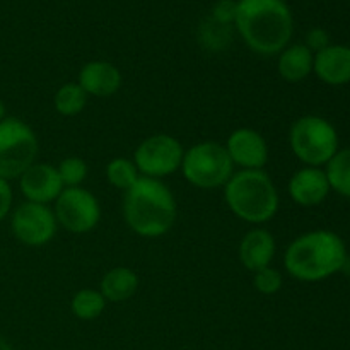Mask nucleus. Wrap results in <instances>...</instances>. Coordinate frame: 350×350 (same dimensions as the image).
Instances as JSON below:
<instances>
[{
  "instance_id": "f257e3e1",
  "label": "nucleus",
  "mask_w": 350,
  "mask_h": 350,
  "mask_svg": "<svg viewBox=\"0 0 350 350\" xmlns=\"http://www.w3.org/2000/svg\"><path fill=\"white\" fill-rule=\"evenodd\" d=\"M234 27L250 50L277 57L291 44L294 19L284 0H238Z\"/></svg>"
},
{
  "instance_id": "f03ea898",
  "label": "nucleus",
  "mask_w": 350,
  "mask_h": 350,
  "mask_svg": "<svg viewBox=\"0 0 350 350\" xmlns=\"http://www.w3.org/2000/svg\"><path fill=\"white\" fill-rule=\"evenodd\" d=\"M123 217L133 234L146 239L161 238L176 224V198L163 180L140 176L125 191Z\"/></svg>"
},
{
  "instance_id": "7ed1b4c3",
  "label": "nucleus",
  "mask_w": 350,
  "mask_h": 350,
  "mask_svg": "<svg viewBox=\"0 0 350 350\" xmlns=\"http://www.w3.org/2000/svg\"><path fill=\"white\" fill-rule=\"evenodd\" d=\"M347 263V248L340 236L314 229L297 236L284 253V269L299 282H320L340 272Z\"/></svg>"
},
{
  "instance_id": "20e7f679",
  "label": "nucleus",
  "mask_w": 350,
  "mask_h": 350,
  "mask_svg": "<svg viewBox=\"0 0 350 350\" xmlns=\"http://www.w3.org/2000/svg\"><path fill=\"white\" fill-rule=\"evenodd\" d=\"M229 211L252 226L272 221L280 207L279 190L265 170L234 171L222 188Z\"/></svg>"
},
{
  "instance_id": "39448f33",
  "label": "nucleus",
  "mask_w": 350,
  "mask_h": 350,
  "mask_svg": "<svg viewBox=\"0 0 350 350\" xmlns=\"http://www.w3.org/2000/svg\"><path fill=\"white\" fill-rule=\"evenodd\" d=\"M338 144L337 129L323 116H301L291 125L289 147L304 166L325 167L340 149Z\"/></svg>"
},
{
  "instance_id": "423d86ee",
  "label": "nucleus",
  "mask_w": 350,
  "mask_h": 350,
  "mask_svg": "<svg viewBox=\"0 0 350 350\" xmlns=\"http://www.w3.org/2000/svg\"><path fill=\"white\" fill-rule=\"evenodd\" d=\"M180 171L191 187L217 190L224 188L229 178L234 174V164L229 159L224 144L204 140L185 149Z\"/></svg>"
},
{
  "instance_id": "0eeeda50",
  "label": "nucleus",
  "mask_w": 350,
  "mask_h": 350,
  "mask_svg": "<svg viewBox=\"0 0 350 350\" xmlns=\"http://www.w3.org/2000/svg\"><path fill=\"white\" fill-rule=\"evenodd\" d=\"M38 154L40 140L31 125L16 116H5L0 122V178L19 180L36 163Z\"/></svg>"
},
{
  "instance_id": "6e6552de",
  "label": "nucleus",
  "mask_w": 350,
  "mask_h": 350,
  "mask_svg": "<svg viewBox=\"0 0 350 350\" xmlns=\"http://www.w3.org/2000/svg\"><path fill=\"white\" fill-rule=\"evenodd\" d=\"M183 156L185 147L176 137L170 133H154L137 146L132 161L140 176L163 180L180 171Z\"/></svg>"
},
{
  "instance_id": "1a4fd4ad",
  "label": "nucleus",
  "mask_w": 350,
  "mask_h": 350,
  "mask_svg": "<svg viewBox=\"0 0 350 350\" xmlns=\"http://www.w3.org/2000/svg\"><path fill=\"white\" fill-rule=\"evenodd\" d=\"M58 228L72 234H88L101 221V204L92 191L84 187L64 188L51 205Z\"/></svg>"
},
{
  "instance_id": "9d476101",
  "label": "nucleus",
  "mask_w": 350,
  "mask_h": 350,
  "mask_svg": "<svg viewBox=\"0 0 350 350\" xmlns=\"http://www.w3.org/2000/svg\"><path fill=\"white\" fill-rule=\"evenodd\" d=\"M10 231L21 245L41 248L57 236L58 222L51 205L24 200L10 212Z\"/></svg>"
},
{
  "instance_id": "9b49d317",
  "label": "nucleus",
  "mask_w": 350,
  "mask_h": 350,
  "mask_svg": "<svg viewBox=\"0 0 350 350\" xmlns=\"http://www.w3.org/2000/svg\"><path fill=\"white\" fill-rule=\"evenodd\" d=\"M234 167L239 170H265L270 159L269 142L255 129L239 126L229 133L224 144Z\"/></svg>"
},
{
  "instance_id": "f8f14e48",
  "label": "nucleus",
  "mask_w": 350,
  "mask_h": 350,
  "mask_svg": "<svg viewBox=\"0 0 350 350\" xmlns=\"http://www.w3.org/2000/svg\"><path fill=\"white\" fill-rule=\"evenodd\" d=\"M19 190L26 202L53 205L64 191V183L58 176L57 166L48 163H34L19 176Z\"/></svg>"
},
{
  "instance_id": "ddd939ff",
  "label": "nucleus",
  "mask_w": 350,
  "mask_h": 350,
  "mask_svg": "<svg viewBox=\"0 0 350 350\" xmlns=\"http://www.w3.org/2000/svg\"><path fill=\"white\" fill-rule=\"evenodd\" d=\"M330 191L332 188L323 167L303 166L294 171L287 183L291 200L299 207H317L323 204Z\"/></svg>"
},
{
  "instance_id": "4468645a",
  "label": "nucleus",
  "mask_w": 350,
  "mask_h": 350,
  "mask_svg": "<svg viewBox=\"0 0 350 350\" xmlns=\"http://www.w3.org/2000/svg\"><path fill=\"white\" fill-rule=\"evenodd\" d=\"M77 84L89 98H111L122 89L123 75L111 62L91 60L79 70Z\"/></svg>"
},
{
  "instance_id": "2eb2a0df",
  "label": "nucleus",
  "mask_w": 350,
  "mask_h": 350,
  "mask_svg": "<svg viewBox=\"0 0 350 350\" xmlns=\"http://www.w3.org/2000/svg\"><path fill=\"white\" fill-rule=\"evenodd\" d=\"M275 238H273V234L269 229L262 228V226H255V228L250 229L243 236L238 246L239 263L252 273L272 265V260L275 258Z\"/></svg>"
},
{
  "instance_id": "dca6fc26",
  "label": "nucleus",
  "mask_w": 350,
  "mask_h": 350,
  "mask_svg": "<svg viewBox=\"0 0 350 350\" xmlns=\"http://www.w3.org/2000/svg\"><path fill=\"white\" fill-rule=\"evenodd\" d=\"M313 74L327 85H345L350 82V46L328 44L314 53Z\"/></svg>"
},
{
  "instance_id": "f3484780",
  "label": "nucleus",
  "mask_w": 350,
  "mask_h": 350,
  "mask_svg": "<svg viewBox=\"0 0 350 350\" xmlns=\"http://www.w3.org/2000/svg\"><path fill=\"white\" fill-rule=\"evenodd\" d=\"M314 53L304 43L287 44L277 55V72L289 84H299L313 74Z\"/></svg>"
},
{
  "instance_id": "a211bd4d",
  "label": "nucleus",
  "mask_w": 350,
  "mask_h": 350,
  "mask_svg": "<svg viewBox=\"0 0 350 350\" xmlns=\"http://www.w3.org/2000/svg\"><path fill=\"white\" fill-rule=\"evenodd\" d=\"M140 286L139 275L130 267H113L105 275L101 277L99 282V293L106 299V303H125L132 299L137 294Z\"/></svg>"
},
{
  "instance_id": "6ab92c4d",
  "label": "nucleus",
  "mask_w": 350,
  "mask_h": 350,
  "mask_svg": "<svg viewBox=\"0 0 350 350\" xmlns=\"http://www.w3.org/2000/svg\"><path fill=\"white\" fill-rule=\"evenodd\" d=\"M89 96L85 94L84 89L75 82H65L55 91L53 94V108L58 115L62 116H77L84 111L88 105Z\"/></svg>"
},
{
  "instance_id": "aec40b11",
  "label": "nucleus",
  "mask_w": 350,
  "mask_h": 350,
  "mask_svg": "<svg viewBox=\"0 0 350 350\" xmlns=\"http://www.w3.org/2000/svg\"><path fill=\"white\" fill-rule=\"evenodd\" d=\"M106 306H108V303L99 293V289H91V287L79 289L70 299L72 314L82 321H91L99 318L105 313Z\"/></svg>"
},
{
  "instance_id": "412c9836",
  "label": "nucleus",
  "mask_w": 350,
  "mask_h": 350,
  "mask_svg": "<svg viewBox=\"0 0 350 350\" xmlns=\"http://www.w3.org/2000/svg\"><path fill=\"white\" fill-rule=\"evenodd\" d=\"M328 183L334 191L350 198V147L338 149V152L323 167Z\"/></svg>"
},
{
  "instance_id": "4be33fe9",
  "label": "nucleus",
  "mask_w": 350,
  "mask_h": 350,
  "mask_svg": "<svg viewBox=\"0 0 350 350\" xmlns=\"http://www.w3.org/2000/svg\"><path fill=\"white\" fill-rule=\"evenodd\" d=\"M106 181L116 190H122L125 193L126 190L133 187L139 181L140 173L137 170L135 163L129 157H113L108 161L105 167Z\"/></svg>"
},
{
  "instance_id": "5701e85b",
  "label": "nucleus",
  "mask_w": 350,
  "mask_h": 350,
  "mask_svg": "<svg viewBox=\"0 0 350 350\" xmlns=\"http://www.w3.org/2000/svg\"><path fill=\"white\" fill-rule=\"evenodd\" d=\"M57 171L65 188H75L82 187L89 174V166L82 157L68 156L57 164Z\"/></svg>"
},
{
  "instance_id": "b1692460",
  "label": "nucleus",
  "mask_w": 350,
  "mask_h": 350,
  "mask_svg": "<svg viewBox=\"0 0 350 350\" xmlns=\"http://www.w3.org/2000/svg\"><path fill=\"white\" fill-rule=\"evenodd\" d=\"M284 286V275L275 267L269 265L265 269H260L253 273V287L258 291L262 296H273L279 293Z\"/></svg>"
},
{
  "instance_id": "393cba45",
  "label": "nucleus",
  "mask_w": 350,
  "mask_h": 350,
  "mask_svg": "<svg viewBox=\"0 0 350 350\" xmlns=\"http://www.w3.org/2000/svg\"><path fill=\"white\" fill-rule=\"evenodd\" d=\"M236 14H238V2L236 0H219L212 7L211 19L222 26H234Z\"/></svg>"
},
{
  "instance_id": "a878e982",
  "label": "nucleus",
  "mask_w": 350,
  "mask_h": 350,
  "mask_svg": "<svg viewBox=\"0 0 350 350\" xmlns=\"http://www.w3.org/2000/svg\"><path fill=\"white\" fill-rule=\"evenodd\" d=\"M304 44H306L313 53H318V51L325 50V48L330 44V38H328V33L325 29H321V27H313L311 31H308Z\"/></svg>"
},
{
  "instance_id": "bb28decb",
  "label": "nucleus",
  "mask_w": 350,
  "mask_h": 350,
  "mask_svg": "<svg viewBox=\"0 0 350 350\" xmlns=\"http://www.w3.org/2000/svg\"><path fill=\"white\" fill-rule=\"evenodd\" d=\"M12 202L14 193L12 187H10V181L0 178V222L5 221L10 215V212H12Z\"/></svg>"
},
{
  "instance_id": "cd10ccee",
  "label": "nucleus",
  "mask_w": 350,
  "mask_h": 350,
  "mask_svg": "<svg viewBox=\"0 0 350 350\" xmlns=\"http://www.w3.org/2000/svg\"><path fill=\"white\" fill-rule=\"evenodd\" d=\"M0 350H12L9 342H7L3 337H0Z\"/></svg>"
},
{
  "instance_id": "c85d7f7f",
  "label": "nucleus",
  "mask_w": 350,
  "mask_h": 350,
  "mask_svg": "<svg viewBox=\"0 0 350 350\" xmlns=\"http://www.w3.org/2000/svg\"><path fill=\"white\" fill-rule=\"evenodd\" d=\"M5 105L2 103V99H0V122H2L3 118H5Z\"/></svg>"
}]
</instances>
